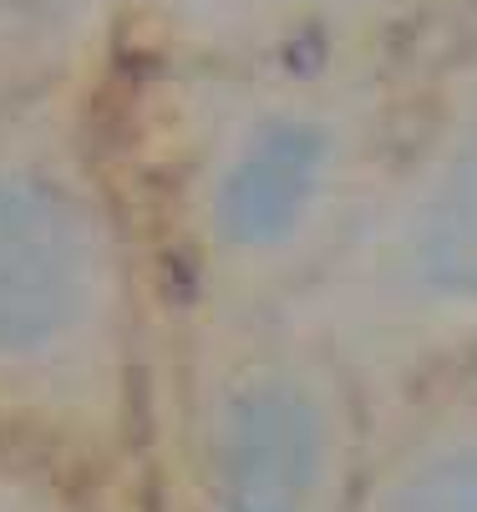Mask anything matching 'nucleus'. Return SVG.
<instances>
[{
    "mask_svg": "<svg viewBox=\"0 0 477 512\" xmlns=\"http://www.w3.org/2000/svg\"><path fill=\"white\" fill-rule=\"evenodd\" d=\"M427 127L396 148L356 239L290 310L351 381L477 340V6Z\"/></svg>",
    "mask_w": 477,
    "mask_h": 512,
    "instance_id": "obj_3",
    "label": "nucleus"
},
{
    "mask_svg": "<svg viewBox=\"0 0 477 512\" xmlns=\"http://www.w3.org/2000/svg\"><path fill=\"white\" fill-rule=\"evenodd\" d=\"M412 51L153 61L158 224L188 320L290 315L401 148Z\"/></svg>",
    "mask_w": 477,
    "mask_h": 512,
    "instance_id": "obj_1",
    "label": "nucleus"
},
{
    "mask_svg": "<svg viewBox=\"0 0 477 512\" xmlns=\"http://www.w3.org/2000/svg\"><path fill=\"white\" fill-rule=\"evenodd\" d=\"M138 0H0V97L77 87L97 92L132 46Z\"/></svg>",
    "mask_w": 477,
    "mask_h": 512,
    "instance_id": "obj_6",
    "label": "nucleus"
},
{
    "mask_svg": "<svg viewBox=\"0 0 477 512\" xmlns=\"http://www.w3.org/2000/svg\"><path fill=\"white\" fill-rule=\"evenodd\" d=\"M92 97H0V426L82 452L143 391V264Z\"/></svg>",
    "mask_w": 477,
    "mask_h": 512,
    "instance_id": "obj_2",
    "label": "nucleus"
},
{
    "mask_svg": "<svg viewBox=\"0 0 477 512\" xmlns=\"http://www.w3.org/2000/svg\"><path fill=\"white\" fill-rule=\"evenodd\" d=\"M0 512H61V497L36 467L0 462Z\"/></svg>",
    "mask_w": 477,
    "mask_h": 512,
    "instance_id": "obj_8",
    "label": "nucleus"
},
{
    "mask_svg": "<svg viewBox=\"0 0 477 512\" xmlns=\"http://www.w3.org/2000/svg\"><path fill=\"white\" fill-rule=\"evenodd\" d=\"M351 371L290 315L188 320L178 462L188 512H335L356 442Z\"/></svg>",
    "mask_w": 477,
    "mask_h": 512,
    "instance_id": "obj_4",
    "label": "nucleus"
},
{
    "mask_svg": "<svg viewBox=\"0 0 477 512\" xmlns=\"http://www.w3.org/2000/svg\"><path fill=\"white\" fill-rule=\"evenodd\" d=\"M452 0H138L132 46L148 61H259L315 51H412Z\"/></svg>",
    "mask_w": 477,
    "mask_h": 512,
    "instance_id": "obj_5",
    "label": "nucleus"
},
{
    "mask_svg": "<svg viewBox=\"0 0 477 512\" xmlns=\"http://www.w3.org/2000/svg\"><path fill=\"white\" fill-rule=\"evenodd\" d=\"M371 512H477V431L422 442L381 482Z\"/></svg>",
    "mask_w": 477,
    "mask_h": 512,
    "instance_id": "obj_7",
    "label": "nucleus"
}]
</instances>
